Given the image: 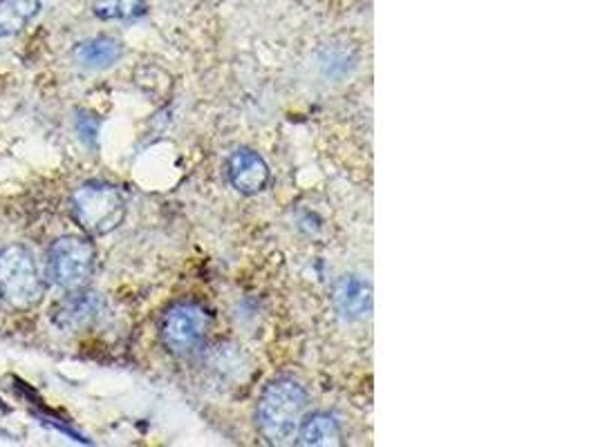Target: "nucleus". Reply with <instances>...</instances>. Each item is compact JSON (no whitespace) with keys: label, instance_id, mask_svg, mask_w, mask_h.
<instances>
[{"label":"nucleus","instance_id":"nucleus-2","mask_svg":"<svg viewBox=\"0 0 598 447\" xmlns=\"http://www.w3.org/2000/svg\"><path fill=\"white\" fill-rule=\"evenodd\" d=\"M125 195L110 184H85L72 195V213L83 231L108 235L125 219Z\"/></svg>","mask_w":598,"mask_h":447},{"label":"nucleus","instance_id":"nucleus-6","mask_svg":"<svg viewBox=\"0 0 598 447\" xmlns=\"http://www.w3.org/2000/svg\"><path fill=\"white\" fill-rule=\"evenodd\" d=\"M106 311V302L99 293H85L83 289L70 291L65 300H61L52 309V321L63 331H83L93 327Z\"/></svg>","mask_w":598,"mask_h":447},{"label":"nucleus","instance_id":"nucleus-5","mask_svg":"<svg viewBox=\"0 0 598 447\" xmlns=\"http://www.w3.org/2000/svg\"><path fill=\"white\" fill-rule=\"evenodd\" d=\"M0 291L16 306H34L43 298V280L34 255L12 244L0 251Z\"/></svg>","mask_w":598,"mask_h":447},{"label":"nucleus","instance_id":"nucleus-4","mask_svg":"<svg viewBox=\"0 0 598 447\" xmlns=\"http://www.w3.org/2000/svg\"><path fill=\"white\" fill-rule=\"evenodd\" d=\"M211 313L206 306L198 302H178L170 306L159 323L162 345L176 355H187L198 349L208 329H211Z\"/></svg>","mask_w":598,"mask_h":447},{"label":"nucleus","instance_id":"nucleus-11","mask_svg":"<svg viewBox=\"0 0 598 447\" xmlns=\"http://www.w3.org/2000/svg\"><path fill=\"white\" fill-rule=\"evenodd\" d=\"M38 0H0V38L19 34L36 14Z\"/></svg>","mask_w":598,"mask_h":447},{"label":"nucleus","instance_id":"nucleus-8","mask_svg":"<svg viewBox=\"0 0 598 447\" xmlns=\"http://www.w3.org/2000/svg\"><path fill=\"white\" fill-rule=\"evenodd\" d=\"M227 174L231 186L242 195H259L270 186V166L265 159L249 148H238L227 161Z\"/></svg>","mask_w":598,"mask_h":447},{"label":"nucleus","instance_id":"nucleus-13","mask_svg":"<svg viewBox=\"0 0 598 447\" xmlns=\"http://www.w3.org/2000/svg\"><path fill=\"white\" fill-rule=\"evenodd\" d=\"M0 295H3V291H0Z\"/></svg>","mask_w":598,"mask_h":447},{"label":"nucleus","instance_id":"nucleus-7","mask_svg":"<svg viewBox=\"0 0 598 447\" xmlns=\"http://www.w3.org/2000/svg\"><path fill=\"white\" fill-rule=\"evenodd\" d=\"M332 302L336 313L348 323H359L370 318L372 313V285L357 274L338 278L332 291Z\"/></svg>","mask_w":598,"mask_h":447},{"label":"nucleus","instance_id":"nucleus-9","mask_svg":"<svg viewBox=\"0 0 598 447\" xmlns=\"http://www.w3.org/2000/svg\"><path fill=\"white\" fill-rule=\"evenodd\" d=\"M123 57L121 40L112 36H97L79 43L74 48V59L85 70L112 68Z\"/></svg>","mask_w":598,"mask_h":447},{"label":"nucleus","instance_id":"nucleus-3","mask_svg":"<svg viewBox=\"0 0 598 447\" xmlns=\"http://www.w3.org/2000/svg\"><path fill=\"white\" fill-rule=\"evenodd\" d=\"M97 251L91 240L79 235L59 238L48 253V278L63 291L85 289L95 274Z\"/></svg>","mask_w":598,"mask_h":447},{"label":"nucleus","instance_id":"nucleus-12","mask_svg":"<svg viewBox=\"0 0 598 447\" xmlns=\"http://www.w3.org/2000/svg\"><path fill=\"white\" fill-rule=\"evenodd\" d=\"M93 12L101 21H131L148 12L144 0H97Z\"/></svg>","mask_w":598,"mask_h":447},{"label":"nucleus","instance_id":"nucleus-1","mask_svg":"<svg viewBox=\"0 0 598 447\" xmlns=\"http://www.w3.org/2000/svg\"><path fill=\"white\" fill-rule=\"evenodd\" d=\"M308 389L294 378H276L267 385L261 396L259 430L272 445H291L296 443L298 427H301L308 412Z\"/></svg>","mask_w":598,"mask_h":447},{"label":"nucleus","instance_id":"nucleus-10","mask_svg":"<svg viewBox=\"0 0 598 447\" xmlns=\"http://www.w3.org/2000/svg\"><path fill=\"white\" fill-rule=\"evenodd\" d=\"M340 425L336 416L327 412H314L303 419L301 427H298L296 443L306 447H330L340 445Z\"/></svg>","mask_w":598,"mask_h":447}]
</instances>
